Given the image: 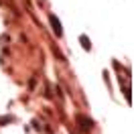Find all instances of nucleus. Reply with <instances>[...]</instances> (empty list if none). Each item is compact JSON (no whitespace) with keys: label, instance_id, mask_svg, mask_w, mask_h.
<instances>
[{"label":"nucleus","instance_id":"f03ea898","mask_svg":"<svg viewBox=\"0 0 134 134\" xmlns=\"http://www.w3.org/2000/svg\"><path fill=\"white\" fill-rule=\"evenodd\" d=\"M49 23H51V26H53V33L57 35V37H61V35H63V29H61L59 18L55 16V14H49Z\"/></svg>","mask_w":134,"mask_h":134},{"label":"nucleus","instance_id":"f257e3e1","mask_svg":"<svg viewBox=\"0 0 134 134\" xmlns=\"http://www.w3.org/2000/svg\"><path fill=\"white\" fill-rule=\"evenodd\" d=\"M77 124L81 126V130L90 132V130L93 128V120H90L87 116H77Z\"/></svg>","mask_w":134,"mask_h":134},{"label":"nucleus","instance_id":"20e7f679","mask_svg":"<svg viewBox=\"0 0 134 134\" xmlns=\"http://www.w3.org/2000/svg\"><path fill=\"white\" fill-rule=\"evenodd\" d=\"M12 122V118L10 116H6V118H0V124H10Z\"/></svg>","mask_w":134,"mask_h":134},{"label":"nucleus","instance_id":"7ed1b4c3","mask_svg":"<svg viewBox=\"0 0 134 134\" xmlns=\"http://www.w3.org/2000/svg\"><path fill=\"white\" fill-rule=\"evenodd\" d=\"M79 43H81V47H83L85 51H90V49H92V41H90V39H87L85 35H81V37H79Z\"/></svg>","mask_w":134,"mask_h":134}]
</instances>
